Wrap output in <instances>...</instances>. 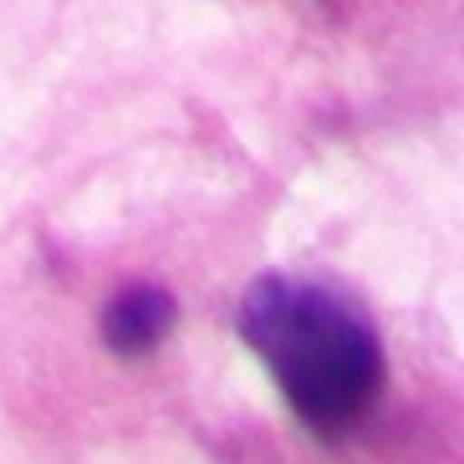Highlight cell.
Here are the masks:
<instances>
[{"label":"cell","instance_id":"cell-1","mask_svg":"<svg viewBox=\"0 0 464 464\" xmlns=\"http://www.w3.org/2000/svg\"><path fill=\"white\" fill-rule=\"evenodd\" d=\"M240 337L316 434H347L382 393L378 332L368 312L327 281L260 276L240 301Z\"/></svg>","mask_w":464,"mask_h":464},{"label":"cell","instance_id":"cell-2","mask_svg":"<svg viewBox=\"0 0 464 464\" xmlns=\"http://www.w3.org/2000/svg\"><path fill=\"white\" fill-rule=\"evenodd\" d=\"M174 316H179V306L169 296V286L133 281V286H123L108 301V312H102V342L118 357H143L169 337Z\"/></svg>","mask_w":464,"mask_h":464}]
</instances>
